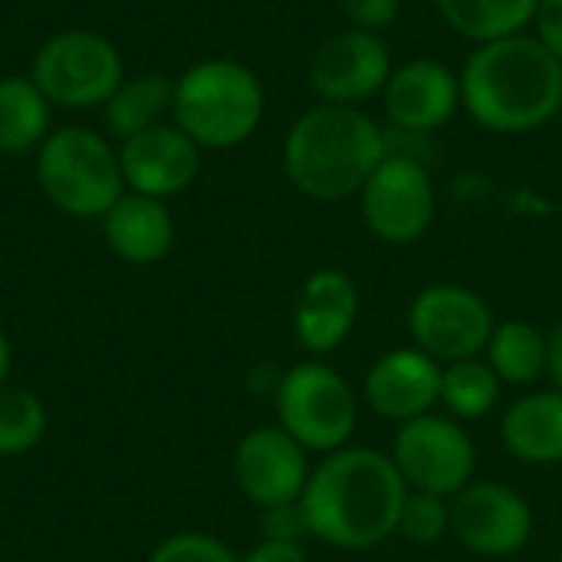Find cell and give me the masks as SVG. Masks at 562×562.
<instances>
[{"mask_svg":"<svg viewBox=\"0 0 562 562\" xmlns=\"http://www.w3.org/2000/svg\"><path fill=\"white\" fill-rule=\"evenodd\" d=\"M408 484L392 454L346 445L326 454L300 497L313 540L336 550H372L398 533Z\"/></svg>","mask_w":562,"mask_h":562,"instance_id":"obj_1","label":"cell"},{"mask_svg":"<svg viewBox=\"0 0 562 562\" xmlns=\"http://www.w3.org/2000/svg\"><path fill=\"white\" fill-rule=\"evenodd\" d=\"M458 79L461 105L487 132L527 135L560 119L562 63L533 33L477 43Z\"/></svg>","mask_w":562,"mask_h":562,"instance_id":"obj_2","label":"cell"},{"mask_svg":"<svg viewBox=\"0 0 562 562\" xmlns=\"http://www.w3.org/2000/svg\"><path fill=\"white\" fill-rule=\"evenodd\" d=\"M385 155L389 135L369 112L319 102L290 125L283 171L313 201H346L362 191Z\"/></svg>","mask_w":562,"mask_h":562,"instance_id":"obj_3","label":"cell"},{"mask_svg":"<svg viewBox=\"0 0 562 562\" xmlns=\"http://www.w3.org/2000/svg\"><path fill=\"white\" fill-rule=\"evenodd\" d=\"M175 125L198 148H234L263 119V86L234 59H204L175 79Z\"/></svg>","mask_w":562,"mask_h":562,"instance_id":"obj_4","label":"cell"},{"mask_svg":"<svg viewBox=\"0 0 562 562\" xmlns=\"http://www.w3.org/2000/svg\"><path fill=\"white\" fill-rule=\"evenodd\" d=\"M36 181L69 217H105L125 194L119 151L89 128H56L36 148Z\"/></svg>","mask_w":562,"mask_h":562,"instance_id":"obj_5","label":"cell"},{"mask_svg":"<svg viewBox=\"0 0 562 562\" xmlns=\"http://www.w3.org/2000/svg\"><path fill=\"white\" fill-rule=\"evenodd\" d=\"M277 418L293 441L326 458L349 445L359 425V395L333 366L310 359L280 375Z\"/></svg>","mask_w":562,"mask_h":562,"instance_id":"obj_6","label":"cell"},{"mask_svg":"<svg viewBox=\"0 0 562 562\" xmlns=\"http://www.w3.org/2000/svg\"><path fill=\"white\" fill-rule=\"evenodd\" d=\"M30 79L49 105L92 109L109 102L125 79V69L119 49L105 36L89 30H63L36 49Z\"/></svg>","mask_w":562,"mask_h":562,"instance_id":"obj_7","label":"cell"},{"mask_svg":"<svg viewBox=\"0 0 562 562\" xmlns=\"http://www.w3.org/2000/svg\"><path fill=\"white\" fill-rule=\"evenodd\" d=\"M362 221L372 237L382 244L408 247L422 240L438 211V194L428 175V165L415 155L389 151L372 178L359 191Z\"/></svg>","mask_w":562,"mask_h":562,"instance_id":"obj_8","label":"cell"},{"mask_svg":"<svg viewBox=\"0 0 562 562\" xmlns=\"http://www.w3.org/2000/svg\"><path fill=\"white\" fill-rule=\"evenodd\" d=\"M392 461L408 491H428L438 497L461 494L477 471V451L471 435L451 415H422L398 425L392 441Z\"/></svg>","mask_w":562,"mask_h":562,"instance_id":"obj_9","label":"cell"},{"mask_svg":"<svg viewBox=\"0 0 562 562\" xmlns=\"http://www.w3.org/2000/svg\"><path fill=\"white\" fill-rule=\"evenodd\" d=\"M494 326L497 319L487 300L458 283L425 286L408 306V329L415 339L412 346H418L441 366L484 356Z\"/></svg>","mask_w":562,"mask_h":562,"instance_id":"obj_10","label":"cell"},{"mask_svg":"<svg viewBox=\"0 0 562 562\" xmlns=\"http://www.w3.org/2000/svg\"><path fill=\"white\" fill-rule=\"evenodd\" d=\"M451 537L477 557L504 560L530 543L533 510L501 481H471L451 497Z\"/></svg>","mask_w":562,"mask_h":562,"instance_id":"obj_11","label":"cell"},{"mask_svg":"<svg viewBox=\"0 0 562 562\" xmlns=\"http://www.w3.org/2000/svg\"><path fill=\"white\" fill-rule=\"evenodd\" d=\"M392 69L395 66L382 33L346 26L313 53L310 86L323 102L359 105L372 95H382Z\"/></svg>","mask_w":562,"mask_h":562,"instance_id":"obj_12","label":"cell"},{"mask_svg":"<svg viewBox=\"0 0 562 562\" xmlns=\"http://www.w3.org/2000/svg\"><path fill=\"white\" fill-rule=\"evenodd\" d=\"M310 451L280 425H260L247 431L234 451V481L260 510L296 504L310 484Z\"/></svg>","mask_w":562,"mask_h":562,"instance_id":"obj_13","label":"cell"},{"mask_svg":"<svg viewBox=\"0 0 562 562\" xmlns=\"http://www.w3.org/2000/svg\"><path fill=\"white\" fill-rule=\"evenodd\" d=\"M441 372L445 366L418 346H398L372 362L362 382V398L375 415L405 425L441 405Z\"/></svg>","mask_w":562,"mask_h":562,"instance_id":"obj_14","label":"cell"},{"mask_svg":"<svg viewBox=\"0 0 562 562\" xmlns=\"http://www.w3.org/2000/svg\"><path fill=\"white\" fill-rule=\"evenodd\" d=\"M385 115L395 132L428 135L451 122L461 105V79L438 59H408L392 69L382 89Z\"/></svg>","mask_w":562,"mask_h":562,"instance_id":"obj_15","label":"cell"},{"mask_svg":"<svg viewBox=\"0 0 562 562\" xmlns=\"http://www.w3.org/2000/svg\"><path fill=\"white\" fill-rule=\"evenodd\" d=\"M119 165L128 191L165 201L198 178L201 148L178 125H151L122 142Z\"/></svg>","mask_w":562,"mask_h":562,"instance_id":"obj_16","label":"cell"},{"mask_svg":"<svg viewBox=\"0 0 562 562\" xmlns=\"http://www.w3.org/2000/svg\"><path fill=\"white\" fill-rule=\"evenodd\" d=\"M359 319V286L346 270H316L300 286L293 306V333L296 342L313 352L326 356L339 349Z\"/></svg>","mask_w":562,"mask_h":562,"instance_id":"obj_17","label":"cell"},{"mask_svg":"<svg viewBox=\"0 0 562 562\" xmlns=\"http://www.w3.org/2000/svg\"><path fill=\"white\" fill-rule=\"evenodd\" d=\"M105 227V240L109 247L138 267L158 263L161 257H168L171 244H175V221L171 211L165 207V201L158 198H145V194H122L109 214L102 217Z\"/></svg>","mask_w":562,"mask_h":562,"instance_id":"obj_18","label":"cell"},{"mask_svg":"<svg viewBox=\"0 0 562 562\" xmlns=\"http://www.w3.org/2000/svg\"><path fill=\"white\" fill-rule=\"evenodd\" d=\"M501 441L510 458L537 468L562 461V392L543 389L517 398L501 422Z\"/></svg>","mask_w":562,"mask_h":562,"instance_id":"obj_19","label":"cell"},{"mask_svg":"<svg viewBox=\"0 0 562 562\" xmlns=\"http://www.w3.org/2000/svg\"><path fill=\"white\" fill-rule=\"evenodd\" d=\"M49 138V99L30 76L0 79V151L23 155Z\"/></svg>","mask_w":562,"mask_h":562,"instance_id":"obj_20","label":"cell"},{"mask_svg":"<svg viewBox=\"0 0 562 562\" xmlns=\"http://www.w3.org/2000/svg\"><path fill=\"white\" fill-rule=\"evenodd\" d=\"M175 105V79L165 72H138L132 79H122L119 89L105 102V125L122 142L161 125V115Z\"/></svg>","mask_w":562,"mask_h":562,"instance_id":"obj_21","label":"cell"},{"mask_svg":"<svg viewBox=\"0 0 562 562\" xmlns=\"http://www.w3.org/2000/svg\"><path fill=\"white\" fill-rule=\"evenodd\" d=\"M441 20L471 43L527 33L540 0H435Z\"/></svg>","mask_w":562,"mask_h":562,"instance_id":"obj_22","label":"cell"},{"mask_svg":"<svg viewBox=\"0 0 562 562\" xmlns=\"http://www.w3.org/2000/svg\"><path fill=\"white\" fill-rule=\"evenodd\" d=\"M484 356L504 385H533L540 375H547L550 336L527 319H507L494 326Z\"/></svg>","mask_w":562,"mask_h":562,"instance_id":"obj_23","label":"cell"},{"mask_svg":"<svg viewBox=\"0 0 562 562\" xmlns=\"http://www.w3.org/2000/svg\"><path fill=\"white\" fill-rule=\"evenodd\" d=\"M501 392L504 382L497 379V372L484 356L451 362L441 372V405L458 422H477L491 415L501 402Z\"/></svg>","mask_w":562,"mask_h":562,"instance_id":"obj_24","label":"cell"},{"mask_svg":"<svg viewBox=\"0 0 562 562\" xmlns=\"http://www.w3.org/2000/svg\"><path fill=\"white\" fill-rule=\"evenodd\" d=\"M46 431V408L26 389L0 385V458L30 451Z\"/></svg>","mask_w":562,"mask_h":562,"instance_id":"obj_25","label":"cell"},{"mask_svg":"<svg viewBox=\"0 0 562 562\" xmlns=\"http://www.w3.org/2000/svg\"><path fill=\"white\" fill-rule=\"evenodd\" d=\"M398 533L415 547H438L451 537V497L408 491L398 517Z\"/></svg>","mask_w":562,"mask_h":562,"instance_id":"obj_26","label":"cell"},{"mask_svg":"<svg viewBox=\"0 0 562 562\" xmlns=\"http://www.w3.org/2000/svg\"><path fill=\"white\" fill-rule=\"evenodd\" d=\"M148 562H240V557L207 533H175L168 537Z\"/></svg>","mask_w":562,"mask_h":562,"instance_id":"obj_27","label":"cell"},{"mask_svg":"<svg viewBox=\"0 0 562 562\" xmlns=\"http://www.w3.org/2000/svg\"><path fill=\"white\" fill-rule=\"evenodd\" d=\"M342 16L349 20V26L356 30H369V33H382L398 20L402 0H336Z\"/></svg>","mask_w":562,"mask_h":562,"instance_id":"obj_28","label":"cell"},{"mask_svg":"<svg viewBox=\"0 0 562 562\" xmlns=\"http://www.w3.org/2000/svg\"><path fill=\"white\" fill-rule=\"evenodd\" d=\"M310 537L306 517L300 501L296 504H280L263 510V540H280V543H303Z\"/></svg>","mask_w":562,"mask_h":562,"instance_id":"obj_29","label":"cell"},{"mask_svg":"<svg viewBox=\"0 0 562 562\" xmlns=\"http://www.w3.org/2000/svg\"><path fill=\"white\" fill-rule=\"evenodd\" d=\"M533 26H537L533 36L562 63V0H540Z\"/></svg>","mask_w":562,"mask_h":562,"instance_id":"obj_30","label":"cell"},{"mask_svg":"<svg viewBox=\"0 0 562 562\" xmlns=\"http://www.w3.org/2000/svg\"><path fill=\"white\" fill-rule=\"evenodd\" d=\"M240 562H310V553L303 543H280V540H263L257 543Z\"/></svg>","mask_w":562,"mask_h":562,"instance_id":"obj_31","label":"cell"},{"mask_svg":"<svg viewBox=\"0 0 562 562\" xmlns=\"http://www.w3.org/2000/svg\"><path fill=\"white\" fill-rule=\"evenodd\" d=\"M547 375L553 379V389L562 392V323L550 333V362H547Z\"/></svg>","mask_w":562,"mask_h":562,"instance_id":"obj_32","label":"cell"},{"mask_svg":"<svg viewBox=\"0 0 562 562\" xmlns=\"http://www.w3.org/2000/svg\"><path fill=\"white\" fill-rule=\"evenodd\" d=\"M7 372H10V342H7V336H3V329H0V385H3V379H7Z\"/></svg>","mask_w":562,"mask_h":562,"instance_id":"obj_33","label":"cell"},{"mask_svg":"<svg viewBox=\"0 0 562 562\" xmlns=\"http://www.w3.org/2000/svg\"><path fill=\"white\" fill-rule=\"evenodd\" d=\"M557 562H562V547H560V560H557Z\"/></svg>","mask_w":562,"mask_h":562,"instance_id":"obj_34","label":"cell"},{"mask_svg":"<svg viewBox=\"0 0 562 562\" xmlns=\"http://www.w3.org/2000/svg\"><path fill=\"white\" fill-rule=\"evenodd\" d=\"M0 79H3V69H0Z\"/></svg>","mask_w":562,"mask_h":562,"instance_id":"obj_35","label":"cell"},{"mask_svg":"<svg viewBox=\"0 0 562 562\" xmlns=\"http://www.w3.org/2000/svg\"><path fill=\"white\" fill-rule=\"evenodd\" d=\"M560 119H562V109H560Z\"/></svg>","mask_w":562,"mask_h":562,"instance_id":"obj_36","label":"cell"}]
</instances>
